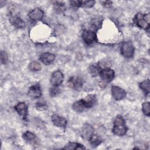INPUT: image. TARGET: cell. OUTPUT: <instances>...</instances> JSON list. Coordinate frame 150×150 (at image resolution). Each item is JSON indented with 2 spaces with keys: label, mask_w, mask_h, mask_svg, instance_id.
Segmentation results:
<instances>
[{
  "label": "cell",
  "mask_w": 150,
  "mask_h": 150,
  "mask_svg": "<svg viewBox=\"0 0 150 150\" xmlns=\"http://www.w3.org/2000/svg\"><path fill=\"white\" fill-rule=\"evenodd\" d=\"M83 80L77 76L70 77L67 81L68 86L75 90H80L83 86Z\"/></svg>",
  "instance_id": "ba28073f"
},
{
  "label": "cell",
  "mask_w": 150,
  "mask_h": 150,
  "mask_svg": "<svg viewBox=\"0 0 150 150\" xmlns=\"http://www.w3.org/2000/svg\"><path fill=\"white\" fill-rule=\"evenodd\" d=\"M83 41L87 45H91L97 42L96 33L91 30H84L82 33Z\"/></svg>",
  "instance_id": "8992f818"
},
{
  "label": "cell",
  "mask_w": 150,
  "mask_h": 150,
  "mask_svg": "<svg viewBox=\"0 0 150 150\" xmlns=\"http://www.w3.org/2000/svg\"><path fill=\"white\" fill-rule=\"evenodd\" d=\"M88 141H89L90 144L91 145H93V146H97L100 144H101L102 142V140H101V138L98 135L94 134H93L91 136V137L90 138Z\"/></svg>",
  "instance_id": "44dd1931"
},
{
  "label": "cell",
  "mask_w": 150,
  "mask_h": 150,
  "mask_svg": "<svg viewBox=\"0 0 150 150\" xmlns=\"http://www.w3.org/2000/svg\"><path fill=\"white\" fill-rule=\"evenodd\" d=\"M99 75L102 80L105 83H110L114 79L115 73L112 69L106 67L101 69Z\"/></svg>",
  "instance_id": "5b68a950"
},
{
  "label": "cell",
  "mask_w": 150,
  "mask_h": 150,
  "mask_svg": "<svg viewBox=\"0 0 150 150\" xmlns=\"http://www.w3.org/2000/svg\"><path fill=\"white\" fill-rule=\"evenodd\" d=\"M22 138L23 139H25L27 142H32L33 141H35V139L36 138V136L33 132H32L29 131H26L25 132H24L23 134Z\"/></svg>",
  "instance_id": "ffe728a7"
},
{
  "label": "cell",
  "mask_w": 150,
  "mask_h": 150,
  "mask_svg": "<svg viewBox=\"0 0 150 150\" xmlns=\"http://www.w3.org/2000/svg\"><path fill=\"white\" fill-rule=\"evenodd\" d=\"M9 22L11 25L17 29H22L25 26V23L19 16L14 15L9 18Z\"/></svg>",
  "instance_id": "2e32d148"
},
{
  "label": "cell",
  "mask_w": 150,
  "mask_h": 150,
  "mask_svg": "<svg viewBox=\"0 0 150 150\" xmlns=\"http://www.w3.org/2000/svg\"><path fill=\"white\" fill-rule=\"evenodd\" d=\"M96 101L97 98L94 94H88L85 98L74 103L72 105V108L74 111L81 112L86 109L93 107Z\"/></svg>",
  "instance_id": "6da1fadb"
},
{
  "label": "cell",
  "mask_w": 150,
  "mask_h": 150,
  "mask_svg": "<svg viewBox=\"0 0 150 150\" xmlns=\"http://www.w3.org/2000/svg\"><path fill=\"white\" fill-rule=\"evenodd\" d=\"M60 90L58 88V87L53 86V87H51L49 89V95L52 97H54L57 96L60 93Z\"/></svg>",
  "instance_id": "484cf974"
},
{
  "label": "cell",
  "mask_w": 150,
  "mask_h": 150,
  "mask_svg": "<svg viewBox=\"0 0 150 150\" xmlns=\"http://www.w3.org/2000/svg\"><path fill=\"white\" fill-rule=\"evenodd\" d=\"M111 94L114 99L120 101L123 100L126 97L127 93L123 88L118 86H113L111 87Z\"/></svg>",
  "instance_id": "52a82bcc"
},
{
  "label": "cell",
  "mask_w": 150,
  "mask_h": 150,
  "mask_svg": "<svg viewBox=\"0 0 150 150\" xmlns=\"http://www.w3.org/2000/svg\"><path fill=\"white\" fill-rule=\"evenodd\" d=\"M102 4H103V5H104L105 7H110L112 5V2L109 1H105L102 2Z\"/></svg>",
  "instance_id": "f1b7e54d"
},
{
  "label": "cell",
  "mask_w": 150,
  "mask_h": 150,
  "mask_svg": "<svg viewBox=\"0 0 150 150\" xmlns=\"http://www.w3.org/2000/svg\"><path fill=\"white\" fill-rule=\"evenodd\" d=\"M121 53L125 58H131L134 54V46L131 42H124L121 46Z\"/></svg>",
  "instance_id": "3957f363"
},
{
  "label": "cell",
  "mask_w": 150,
  "mask_h": 150,
  "mask_svg": "<svg viewBox=\"0 0 150 150\" xmlns=\"http://www.w3.org/2000/svg\"><path fill=\"white\" fill-rule=\"evenodd\" d=\"M53 6L54 9L56 11V12L58 13H62L66 9L64 4L60 2H54V3L53 4Z\"/></svg>",
  "instance_id": "603a6c76"
},
{
  "label": "cell",
  "mask_w": 150,
  "mask_h": 150,
  "mask_svg": "<svg viewBox=\"0 0 150 150\" xmlns=\"http://www.w3.org/2000/svg\"><path fill=\"white\" fill-rule=\"evenodd\" d=\"M0 57H1V62L2 64H5L7 62L8 60V55L4 51H1V54H0Z\"/></svg>",
  "instance_id": "83f0119b"
},
{
  "label": "cell",
  "mask_w": 150,
  "mask_h": 150,
  "mask_svg": "<svg viewBox=\"0 0 150 150\" xmlns=\"http://www.w3.org/2000/svg\"><path fill=\"white\" fill-rule=\"evenodd\" d=\"M63 149H84L86 147L84 146L82 144L77 143V142H69L64 148Z\"/></svg>",
  "instance_id": "ac0fdd59"
},
{
  "label": "cell",
  "mask_w": 150,
  "mask_h": 150,
  "mask_svg": "<svg viewBox=\"0 0 150 150\" xmlns=\"http://www.w3.org/2000/svg\"><path fill=\"white\" fill-rule=\"evenodd\" d=\"M93 134L94 128L91 125L87 123H85L83 125L81 130V135L84 139L88 141V139Z\"/></svg>",
  "instance_id": "7c38bea8"
},
{
  "label": "cell",
  "mask_w": 150,
  "mask_h": 150,
  "mask_svg": "<svg viewBox=\"0 0 150 150\" xmlns=\"http://www.w3.org/2000/svg\"><path fill=\"white\" fill-rule=\"evenodd\" d=\"M29 18L33 21H37L42 19L44 16V13L39 8H35L32 9L28 14Z\"/></svg>",
  "instance_id": "9a60e30c"
},
{
  "label": "cell",
  "mask_w": 150,
  "mask_h": 150,
  "mask_svg": "<svg viewBox=\"0 0 150 150\" xmlns=\"http://www.w3.org/2000/svg\"><path fill=\"white\" fill-rule=\"evenodd\" d=\"M149 102H145L142 104V110L144 114L148 116L149 117L150 115V111H149Z\"/></svg>",
  "instance_id": "d4e9b609"
},
{
  "label": "cell",
  "mask_w": 150,
  "mask_h": 150,
  "mask_svg": "<svg viewBox=\"0 0 150 150\" xmlns=\"http://www.w3.org/2000/svg\"><path fill=\"white\" fill-rule=\"evenodd\" d=\"M47 106L44 102H38L36 104V108L39 111H43L47 108Z\"/></svg>",
  "instance_id": "4316f807"
},
{
  "label": "cell",
  "mask_w": 150,
  "mask_h": 150,
  "mask_svg": "<svg viewBox=\"0 0 150 150\" xmlns=\"http://www.w3.org/2000/svg\"><path fill=\"white\" fill-rule=\"evenodd\" d=\"M52 123L56 127L65 128L67 125V120L63 117L57 114H53L51 117Z\"/></svg>",
  "instance_id": "5bb4252c"
},
{
  "label": "cell",
  "mask_w": 150,
  "mask_h": 150,
  "mask_svg": "<svg viewBox=\"0 0 150 150\" xmlns=\"http://www.w3.org/2000/svg\"><path fill=\"white\" fill-rule=\"evenodd\" d=\"M101 69H102L100 67V66L98 64H93L89 67L88 71L92 76L95 77L100 74V73Z\"/></svg>",
  "instance_id": "d6986e66"
},
{
  "label": "cell",
  "mask_w": 150,
  "mask_h": 150,
  "mask_svg": "<svg viewBox=\"0 0 150 150\" xmlns=\"http://www.w3.org/2000/svg\"><path fill=\"white\" fill-rule=\"evenodd\" d=\"M133 23L135 26L141 29L149 30V23L146 22L144 15L142 13H138L135 15L133 19Z\"/></svg>",
  "instance_id": "277c9868"
},
{
  "label": "cell",
  "mask_w": 150,
  "mask_h": 150,
  "mask_svg": "<svg viewBox=\"0 0 150 150\" xmlns=\"http://www.w3.org/2000/svg\"><path fill=\"white\" fill-rule=\"evenodd\" d=\"M29 69L33 71H38L41 70L42 66L38 62H32L29 64Z\"/></svg>",
  "instance_id": "cb8c5ba5"
},
{
  "label": "cell",
  "mask_w": 150,
  "mask_h": 150,
  "mask_svg": "<svg viewBox=\"0 0 150 150\" xmlns=\"http://www.w3.org/2000/svg\"><path fill=\"white\" fill-rule=\"evenodd\" d=\"M63 79L64 76L62 72L60 70H56L52 73L50 82L53 86L58 87L62 83Z\"/></svg>",
  "instance_id": "9c48e42d"
},
{
  "label": "cell",
  "mask_w": 150,
  "mask_h": 150,
  "mask_svg": "<svg viewBox=\"0 0 150 150\" xmlns=\"http://www.w3.org/2000/svg\"><path fill=\"white\" fill-rule=\"evenodd\" d=\"M14 109L19 114V115L24 120H26L28 112V107L26 104L23 102H21L18 103L15 107Z\"/></svg>",
  "instance_id": "8fae6325"
},
{
  "label": "cell",
  "mask_w": 150,
  "mask_h": 150,
  "mask_svg": "<svg viewBox=\"0 0 150 150\" xmlns=\"http://www.w3.org/2000/svg\"><path fill=\"white\" fill-rule=\"evenodd\" d=\"M71 6L74 8L79 7L91 8L94 5V1H70Z\"/></svg>",
  "instance_id": "4fadbf2b"
},
{
  "label": "cell",
  "mask_w": 150,
  "mask_h": 150,
  "mask_svg": "<svg viewBox=\"0 0 150 150\" xmlns=\"http://www.w3.org/2000/svg\"><path fill=\"white\" fill-rule=\"evenodd\" d=\"M42 89L39 83H36L31 86L28 91V96L31 98H38L42 96Z\"/></svg>",
  "instance_id": "30bf717a"
},
{
  "label": "cell",
  "mask_w": 150,
  "mask_h": 150,
  "mask_svg": "<svg viewBox=\"0 0 150 150\" xmlns=\"http://www.w3.org/2000/svg\"><path fill=\"white\" fill-rule=\"evenodd\" d=\"M39 59L43 64L46 65H49L53 62L55 59V56L52 53L46 52L40 55Z\"/></svg>",
  "instance_id": "e0dca14e"
},
{
  "label": "cell",
  "mask_w": 150,
  "mask_h": 150,
  "mask_svg": "<svg viewBox=\"0 0 150 150\" xmlns=\"http://www.w3.org/2000/svg\"><path fill=\"white\" fill-rule=\"evenodd\" d=\"M112 132L117 136H123L127 131V127L124 118L121 115H117L114 121Z\"/></svg>",
  "instance_id": "7a4b0ae2"
},
{
  "label": "cell",
  "mask_w": 150,
  "mask_h": 150,
  "mask_svg": "<svg viewBox=\"0 0 150 150\" xmlns=\"http://www.w3.org/2000/svg\"><path fill=\"white\" fill-rule=\"evenodd\" d=\"M149 80H145L139 83V87L143 91L145 95H148L149 94Z\"/></svg>",
  "instance_id": "7402d4cb"
}]
</instances>
